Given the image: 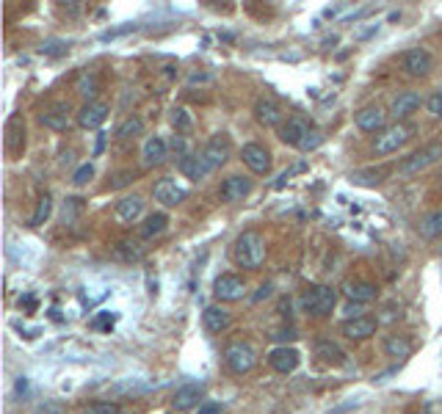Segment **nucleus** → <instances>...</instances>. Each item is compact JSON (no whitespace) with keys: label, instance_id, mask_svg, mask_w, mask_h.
I'll return each instance as SVG.
<instances>
[{"label":"nucleus","instance_id":"f257e3e1","mask_svg":"<svg viewBox=\"0 0 442 414\" xmlns=\"http://www.w3.org/2000/svg\"><path fill=\"white\" fill-rule=\"evenodd\" d=\"M233 259L241 268H249V271H258L263 262H265V240L258 230H246L235 237L233 246Z\"/></svg>","mask_w":442,"mask_h":414},{"label":"nucleus","instance_id":"f03ea898","mask_svg":"<svg viewBox=\"0 0 442 414\" xmlns=\"http://www.w3.org/2000/svg\"><path fill=\"white\" fill-rule=\"evenodd\" d=\"M412 135H415V125H409V122H395V125L385 128L376 135V141H373V155L387 157V155H392V152H398Z\"/></svg>","mask_w":442,"mask_h":414},{"label":"nucleus","instance_id":"7ed1b4c3","mask_svg":"<svg viewBox=\"0 0 442 414\" xmlns=\"http://www.w3.org/2000/svg\"><path fill=\"white\" fill-rule=\"evenodd\" d=\"M335 304H338V290L329 285H315L312 290H307V293L302 296V307H304V312H310L315 318L332 315Z\"/></svg>","mask_w":442,"mask_h":414},{"label":"nucleus","instance_id":"20e7f679","mask_svg":"<svg viewBox=\"0 0 442 414\" xmlns=\"http://www.w3.org/2000/svg\"><path fill=\"white\" fill-rule=\"evenodd\" d=\"M224 364L233 370L235 376H246L258 367V351L249 342H230L224 348Z\"/></svg>","mask_w":442,"mask_h":414},{"label":"nucleus","instance_id":"39448f33","mask_svg":"<svg viewBox=\"0 0 442 414\" xmlns=\"http://www.w3.org/2000/svg\"><path fill=\"white\" fill-rule=\"evenodd\" d=\"M440 157H442V144H440V141H434V144H426V147H420L417 152H412L409 157H404V160H401V166H398V174H404V177L420 174V172H426L429 166H434Z\"/></svg>","mask_w":442,"mask_h":414},{"label":"nucleus","instance_id":"423d86ee","mask_svg":"<svg viewBox=\"0 0 442 414\" xmlns=\"http://www.w3.org/2000/svg\"><path fill=\"white\" fill-rule=\"evenodd\" d=\"M401 69L407 75H412V78H426L434 69V55L426 47H412V50H407L401 55Z\"/></svg>","mask_w":442,"mask_h":414},{"label":"nucleus","instance_id":"0eeeda50","mask_svg":"<svg viewBox=\"0 0 442 414\" xmlns=\"http://www.w3.org/2000/svg\"><path fill=\"white\" fill-rule=\"evenodd\" d=\"M213 296H216V301H221V304L241 301V298L246 296V282H243L238 274H221V276L213 282Z\"/></svg>","mask_w":442,"mask_h":414},{"label":"nucleus","instance_id":"6e6552de","mask_svg":"<svg viewBox=\"0 0 442 414\" xmlns=\"http://www.w3.org/2000/svg\"><path fill=\"white\" fill-rule=\"evenodd\" d=\"M153 194H155V202H160L163 207H177L188 199V188L180 185L175 177H163V180H158L155 188H153Z\"/></svg>","mask_w":442,"mask_h":414},{"label":"nucleus","instance_id":"1a4fd4ad","mask_svg":"<svg viewBox=\"0 0 442 414\" xmlns=\"http://www.w3.org/2000/svg\"><path fill=\"white\" fill-rule=\"evenodd\" d=\"M241 160L246 163V169L252 172V174H268L271 172V152H268V147H263V144H243L241 147Z\"/></svg>","mask_w":442,"mask_h":414},{"label":"nucleus","instance_id":"9d476101","mask_svg":"<svg viewBox=\"0 0 442 414\" xmlns=\"http://www.w3.org/2000/svg\"><path fill=\"white\" fill-rule=\"evenodd\" d=\"M268 364H271L277 373L290 376V373H296V370H299V364H302V354H299L293 345H277V348H271V354H268Z\"/></svg>","mask_w":442,"mask_h":414},{"label":"nucleus","instance_id":"9b49d317","mask_svg":"<svg viewBox=\"0 0 442 414\" xmlns=\"http://www.w3.org/2000/svg\"><path fill=\"white\" fill-rule=\"evenodd\" d=\"M108 113H111V108L100 103V100H94V103H86L75 113V122L83 130H100L105 125V119H108Z\"/></svg>","mask_w":442,"mask_h":414},{"label":"nucleus","instance_id":"f8f14e48","mask_svg":"<svg viewBox=\"0 0 442 414\" xmlns=\"http://www.w3.org/2000/svg\"><path fill=\"white\" fill-rule=\"evenodd\" d=\"M252 188H255L252 177H246V174H233V177H227V180L221 182L219 196H221V202H241V199H246V196L252 194Z\"/></svg>","mask_w":442,"mask_h":414},{"label":"nucleus","instance_id":"ddd939ff","mask_svg":"<svg viewBox=\"0 0 442 414\" xmlns=\"http://www.w3.org/2000/svg\"><path fill=\"white\" fill-rule=\"evenodd\" d=\"M255 119L260 122L263 128H282L285 113H282V108H280L277 100H271V97H260V100L255 103Z\"/></svg>","mask_w":442,"mask_h":414},{"label":"nucleus","instance_id":"4468645a","mask_svg":"<svg viewBox=\"0 0 442 414\" xmlns=\"http://www.w3.org/2000/svg\"><path fill=\"white\" fill-rule=\"evenodd\" d=\"M354 122H357V128L365 130V133H382V130L387 128V113L379 108V105H365L363 111H357V116H354Z\"/></svg>","mask_w":442,"mask_h":414},{"label":"nucleus","instance_id":"2eb2a0df","mask_svg":"<svg viewBox=\"0 0 442 414\" xmlns=\"http://www.w3.org/2000/svg\"><path fill=\"white\" fill-rule=\"evenodd\" d=\"M376 329H379V320L370 315H354L343 323V335L348 340H368V337L376 335Z\"/></svg>","mask_w":442,"mask_h":414},{"label":"nucleus","instance_id":"dca6fc26","mask_svg":"<svg viewBox=\"0 0 442 414\" xmlns=\"http://www.w3.org/2000/svg\"><path fill=\"white\" fill-rule=\"evenodd\" d=\"M202 398H205V387H202V384H182V387H177L175 398H172V406H175L177 412L199 409V406H202Z\"/></svg>","mask_w":442,"mask_h":414},{"label":"nucleus","instance_id":"f3484780","mask_svg":"<svg viewBox=\"0 0 442 414\" xmlns=\"http://www.w3.org/2000/svg\"><path fill=\"white\" fill-rule=\"evenodd\" d=\"M166 157H169V144L160 135H150L144 141V147H141V163H144V169H155L160 163H166Z\"/></svg>","mask_w":442,"mask_h":414},{"label":"nucleus","instance_id":"a211bd4d","mask_svg":"<svg viewBox=\"0 0 442 414\" xmlns=\"http://www.w3.org/2000/svg\"><path fill=\"white\" fill-rule=\"evenodd\" d=\"M202 326H205L208 335H221V332H227L233 326V315L224 307H219V304H210L202 312Z\"/></svg>","mask_w":442,"mask_h":414},{"label":"nucleus","instance_id":"6ab92c4d","mask_svg":"<svg viewBox=\"0 0 442 414\" xmlns=\"http://www.w3.org/2000/svg\"><path fill=\"white\" fill-rule=\"evenodd\" d=\"M199 155L208 160V166L213 169V172H216L219 166H224V163H227V157H230V141H227V135H221V133H219V135H213Z\"/></svg>","mask_w":442,"mask_h":414},{"label":"nucleus","instance_id":"aec40b11","mask_svg":"<svg viewBox=\"0 0 442 414\" xmlns=\"http://www.w3.org/2000/svg\"><path fill=\"white\" fill-rule=\"evenodd\" d=\"M310 130L312 128L302 119V116H290L287 122H282V128H280V141L287 144V147H296V150H299Z\"/></svg>","mask_w":442,"mask_h":414},{"label":"nucleus","instance_id":"412c9836","mask_svg":"<svg viewBox=\"0 0 442 414\" xmlns=\"http://www.w3.org/2000/svg\"><path fill=\"white\" fill-rule=\"evenodd\" d=\"M39 122L45 125L48 130H55V133H64V130L72 125V116H70V105L55 103L50 105L48 111L39 113Z\"/></svg>","mask_w":442,"mask_h":414},{"label":"nucleus","instance_id":"4be33fe9","mask_svg":"<svg viewBox=\"0 0 442 414\" xmlns=\"http://www.w3.org/2000/svg\"><path fill=\"white\" fill-rule=\"evenodd\" d=\"M114 216H116V221H119V224H136V221L144 216V199H141L138 194L125 196L122 202H116Z\"/></svg>","mask_w":442,"mask_h":414},{"label":"nucleus","instance_id":"5701e85b","mask_svg":"<svg viewBox=\"0 0 442 414\" xmlns=\"http://www.w3.org/2000/svg\"><path fill=\"white\" fill-rule=\"evenodd\" d=\"M420 103H423V97H420L417 91H401V94L392 100L390 113L398 119V122H404V119H409L417 108H420Z\"/></svg>","mask_w":442,"mask_h":414},{"label":"nucleus","instance_id":"b1692460","mask_svg":"<svg viewBox=\"0 0 442 414\" xmlns=\"http://www.w3.org/2000/svg\"><path fill=\"white\" fill-rule=\"evenodd\" d=\"M177 166H180L182 174H185L188 180H194V182L205 180L210 172H213V169L208 166V160H205L202 155H185V157H180V163H177Z\"/></svg>","mask_w":442,"mask_h":414},{"label":"nucleus","instance_id":"393cba45","mask_svg":"<svg viewBox=\"0 0 442 414\" xmlns=\"http://www.w3.org/2000/svg\"><path fill=\"white\" fill-rule=\"evenodd\" d=\"M166 227H169V216L166 213H150L144 218V224H138V235H141V240H153V237L166 233Z\"/></svg>","mask_w":442,"mask_h":414},{"label":"nucleus","instance_id":"a878e982","mask_svg":"<svg viewBox=\"0 0 442 414\" xmlns=\"http://www.w3.org/2000/svg\"><path fill=\"white\" fill-rule=\"evenodd\" d=\"M343 293H346V298L354 301V304H368V301H373V298L379 296V287L373 285V282H348Z\"/></svg>","mask_w":442,"mask_h":414},{"label":"nucleus","instance_id":"bb28decb","mask_svg":"<svg viewBox=\"0 0 442 414\" xmlns=\"http://www.w3.org/2000/svg\"><path fill=\"white\" fill-rule=\"evenodd\" d=\"M412 340L407 335H390L385 340V354L392 357V359H407V357H412Z\"/></svg>","mask_w":442,"mask_h":414},{"label":"nucleus","instance_id":"cd10ccee","mask_svg":"<svg viewBox=\"0 0 442 414\" xmlns=\"http://www.w3.org/2000/svg\"><path fill=\"white\" fill-rule=\"evenodd\" d=\"M315 357H321L324 362L329 364H346V351L340 348L338 342H332V340H318L315 342Z\"/></svg>","mask_w":442,"mask_h":414},{"label":"nucleus","instance_id":"c85d7f7f","mask_svg":"<svg viewBox=\"0 0 442 414\" xmlns=\"http://www.w3.org/2000/svg\"><path fill=\"white\" fill-rule=\"evenodd\" d=\"M417 233L423 235L426 240H434V237H442V207L440 210H431L420 218L417 224Z\"/></svg>","mask_w":442,"mask_h":414},{"label":"nucleus","instance_id":"c756f323","mask_svg":"<svg viewBox=\"0 0 442 414\" xmlns=\"http://www.w3.org/2000/svg\"><path fill=\"white\" fill-rule=\"evenodd\" d=\"M114 254L119 259H125V262H136V259L144 257V246L141 243H133V240H119L114 246Z\"/></svg>","mask_w":442,"mask_h":414},{"label":"nucleus","instance_id":"7c9ffc66","mask_svg":"<svg viewBox=\"0 0 442 414\" xmlns=\"http://www.w3.org/2000/svg\"><path fill=\"white\" fill-rule=\"evenodd\" d=\"M97 89H100V80H97L94 72H83V75L78 78V94L80 97H86V103H94Z\"/></svg>","mask_w":442,"mask_h":414},{"label":"nucleus","instance_id":"2f4dec72","mask_svg":"<svg viewBox=\"0 0 442 414\" xmlns=\"http://www.w3.org/2000/svg\"><path fill=\"white\" fill-rule=\"evenodd\" d=\"M50 216H53V196L50 194H45V196L39 199L36 210H33V216H31V227H42V224H48Z\"/></svg>","mask_w":442,"mask_h":414},{"label":"nucleus","instance_id":"473e14b6","mask_svg":"<svg viewBox=\"0 0 442 414\" xmlns=\"http://www.w3.org/2000/svg\"><path fill=\"white\" fill-rule=\"evenodd\" d=\"M387 177V172L385 169H365V172H354L351 174V182H357V185H382Z\"/></svg>","mask_w":442,"mask_h":414},{"label":"nucleus","instance_id":"72a5a7b5","mask_svg":"<svg viewBox=\"0 0 442 414\" xmlns=\"http://www.w3.org/2000/svg\"><path fill=\"white\" fill-rule=\"evenodd\" d=\"M141 130H144V122H141L138 116H128V119L116 128V138H133V135H141Z\"/></svg>","mask_w":442,"mask_h":414},{"label":"nucleus","instance_id":"f704fd0d","mask_svg":"<svg viewBox=\"0 0 442 414\" xmlns=\"http://www.w3.org/2000/svg\"><path fill=\"white\" fill-rule=\"evenodd\" d=\"M191 125H194V119H191V113H188L185 108H175V111H172V128L177 130V133L191 130Z\"/></svg>","mask_w":442,"mask_h":414},{"label":"nucleus","instance_id":"c9c22d12","mask_svg":"<svg viewBox=\"0 0 442 414\" xmlns=\"http://www.w3.org/2000/svg\"><path fill=\"white\" fill-rule=\"evenodd\" d=\"M321 144H324V133L312 128L310 133H307V138L302 141V147H299V150H302V152H312V150H318Z\"/></svg>","mask_w":442,"mask_h":414},{"label":"nucleus","instance_id":"e433bc0d","mask_svg":"<svg viewBox=\"0 0 442 414\" xmlns=\"http://www.w3.org/2000/svg\"><path fill=\"white\" fill-rule=\"evenodd\" d=\"M94 177V166L92 163H83V166H78L75 169V174H72V182L75 185H86V182Z\"/></svg>","mask_w":442,"mask_h":414},{"label":"nucleus","instance_id":"4c0bfd02","mask_svg":"<svg viewBox=\"0 0 442 414\" xmlns=\"http://www.w3.org/2000/svg\"><path fill=\"white\" fill-rule=\"evenodd\" d=\"M89 414H122L119 403H111V401H100V403H92Z\"/></svg>","mask_w":442,"mask_h":414},{"label":"nucleus","instance_id":"58836bf2","mask_svg":"<svg viewBox=\"0 0 442 414\" xmlns=\"http://www.w3.org/2000/svg\"><path fill=\"white\" fill-rule=\"evenodd\" d=\"M426 108H429L431 116H442V89L440 91H434V94L426 100Z\"/></svg>","mask_w":442,"mask_h":414},{"label":"nucleus","instance_id":"ea45409f","mask_svg":"<svg viewBox=\"0 0 442 414\" xmlns=\"http://www.w3.org/2000/svg\"><path fill=\"white\" fill-rule=\"evenodd\" d=\"M67 50H70V47H67V42H58V39H53V42H48V45L42 47L45 55H64Z\"/></svg>","mask_w":442,"mask_h":414},{"label":"nucleus","instance_id":"a19ab883","mask_svg":"<svg viewBox=\"0 0 442 414\" xmlns=\"http://www.w3.org/2000/svg\"><path fill=\"white\" fill-rule=\"evenodd\" d=\"M304 169H307V163H296V166H293V169H287L285 174H280V180L274 182V188H282V185H285V182L290 180V177H293V174H296V172H304Z\"/></svg>","mask_w":442,"mask_h":414},{"label":"nucleus","instance_id":"79ce46f5","mask_svg":"<svg viewBox=\"0 0 442 414\" xmlns=\"http://www.w3.org/2000/svg\"><path fill=\"white\" fill-rule=\"evenodd\" d=\"M114 320H116V318H114L111 312H105V315H100V318H94V320H92V326H94V329H111V326H114Z\"/></svg>","mask_w":442,"mask_h":414},{"label":"nucleus","instance_id":"37998d69","mask_svg":"<svg viewBox=\"0 0 442 414\" xmlns=\"http://www.w3.org/2000/svg\"><path fill=\"white\" fill-rule=\"evenodd\" d=\"M197 414H221V403H202Z\"/></svg>","mask_w":442,"mask_h":414},{"label":"nucleus","instance_id":"c03bdc74","mask_svg":"<svg viewBox=\"0 0 442 414\" xmlns=\"http://www.w3.org/2000/svg\"><path fill=\"white\" fill-rule=\"evenodd\" d=\"M105 150V133H97V147H94V155H103Z\"/></svg>","mask_w":442,"mask_h":414},{"label":"nucleus","instance_id":"a18cd8bd","mask_svg":"<svg viewBox=\"0 0 442 414\" xmlns=\"http://www.w3.org/2000/svg\"><path fill=\"white\" fill-rule=\"evenodd\" d=\"M376 30H379V26H370V28H365V30H360V33H357V39H368V36H373V33H376Z\"/></svg>","mask_w":442,"mask_h":414},{"label":"nucleus","instance_id":"49530a36","mask_svg":"<svg viewBox=\"0 0 442 414\" xmlns=\"http://www.w3.org/2000/svg\"><path fill=\"white\" fill-rule=\"evenodd\" d=\"M268 296H271V285H263L260 293L255 296V301H260V298H268Z\"/></svg>","mask_w":442,"mask_h":414},{"label":"nucleus","instance_id":"de8ad7c7","mask_svg":"<svg viewBox=\"0 0 442 414\" xmlns=\"http://www.w3.org/2000/svg\"><path fill=\"white\" fill-rule=\"evenodd\" d=\"M36 414H61V409H58V406H39Z\"/></svg>","mask_w":442,"mask_h":414}]
</instances>
